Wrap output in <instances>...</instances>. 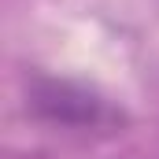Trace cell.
Instances as JSON below:
<instances>
[{"label": "cell", "mask_w": 159, "mask_h": 159, "mask_svg": "<svg viewBox=\"0 0 159 159\" xmlns=\"http://www.w3.org/2000/svg\"><path fill=\"white\" fill-rule=\"evenodd\" d=\"M22 104L34 122L74 141H107L129 126V111L104 89L52 70H30L22 78Z\"/></svg>", "instance_id": "6da1fadb"}]
</instances>
